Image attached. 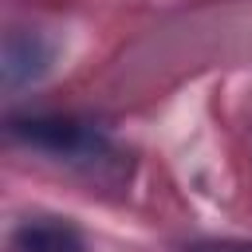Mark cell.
I'll return each mask as SVG.
<instances>
[{
	"label": "cell",
	"instance_id": "cell-1",
	"mask_svg": "<svg viewBox=\"0 0 252 252\" xmlns=\"http://www.w3.org/2000/svg\"><path fill=\"white\" fill-rule=\"evenodd\" d=\"M16 134L71 161H98L106 154L102 130H94L91 122H75V118H28V122H16Z\"/></svg>",
	"mask_w": 252,
	"mask_h": 252
},
{
	"label": "cell",
	"instance_id": "cell-2",
	"mask_svg": "<svg viewBox=\"0 0 252 252\" xmlns=\"http://www.w3.org/2000/svg\"><path fill=\"white\" fill-rule=\"evenodd\" d=\"M16 252H87L83 232L63 217H32L12 232Z\"/></svg>",
	"mask_w": 252,
	"mask_h": 252
},
{
	"label": "cell",
	"instance_id": "cell-3",
	"mask_svg": "<svg viewBox=\"0 0 252 252\" xmlns=\"http://www.w3.org/2000/svg\"><path fill=\"white\" fill-rule=\"evenodd\" d=\"M47 59H51V51H47L43 35H35V32H12L8 43H4V79H8V87L35 79L47 67Z\"/></svg>",
	"mask_w": 252,
	"mask_h": 252
},
{
	"label": "cell",
	"instance_id": "cell-4",
	"mask_svg": "<svg viewBox=\"0 0 252 252\" xmlns=\"http://www.w3.org/2000/svg\"><path fill=\"white\" fill-rule=\"evenodd\" d=\"M185 252H252L248 240H205V244H193Z\"/></svg>",
	"mask_w": 252,
	"mask_h": 252
}]
</instances>
